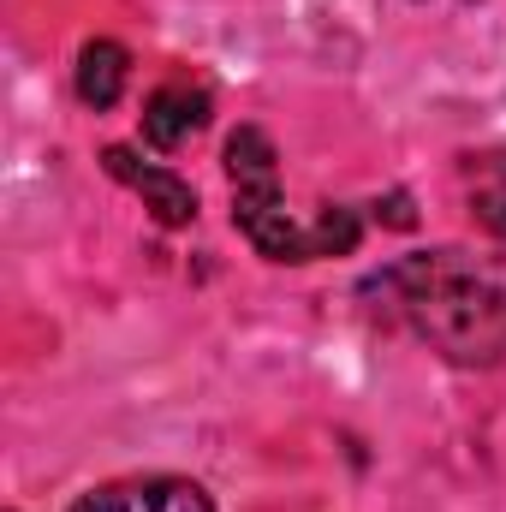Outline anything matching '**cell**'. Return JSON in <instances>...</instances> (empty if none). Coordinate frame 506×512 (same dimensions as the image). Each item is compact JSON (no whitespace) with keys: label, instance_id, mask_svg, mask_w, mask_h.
<instances>
[{"label":"cell","instance_id":"6da1fadb","mask_svg":"<svg viewBox=\"0 0 506 512\" xmlns=\"http://www.w3.org/2000/svg\"><path fill=\"white\" fill-rule=\"evenodd\" d=\"M370 292H387L393 310L453 364H495L506 352V292L459 262V251L405 256L370 280Z\"/></svg>","mask_w":506,"mask_h":512},{"label":"cell","instance_id":"7a4b0ae2","mask_svg":"<svg viewBox=\"0 0 506 512\" xmlns=\"http://www.w3.org/2000/svg\"><path fill=\"white\" fill-rule=\"evenodd\" d=\"M72 512H215L209 495L185 477H126V483H102Z\"/></svg>","mask_w":506,"mask_h":512},{"label":"cell","instance_id":"3957f363","mask_svg":"<svg viewBox=\"0 0 506 512\" xmlns=\"http://www.w3.org/2000/svg\"><path fill=\"white\" fill-rule=\"evenodd\" d=\"M102 167H108L120 185H131V191L155 209V221H161V227H191V215H197V191H191L179 173L137 161L126 143H108V149H102Z\"/></svg>","mask_w":506,"mask_h":512},{"label":"cell","instance_id":"277c9868","mask_svg":"<svg viewBox=\"0 0 506 512\" xmlns=\"http://www.w3.org/2000/svg\"><path fill=\"white\" fill-rule=\"evenodd\" d=\"M233 221L245 227V239H251L268 262H316L310 233L286 215L280 191H233Z\"/></svg>","mask_w":506,"mask_h":512},{"label":"cell","instance_id":"5b68a950","mask_svg":"<svg viewBox=\"0 0 506 512\" xmlns=\"http://www.w3.org/2000/svg\"><path fill=\"white\" fill-rule=\"evenodd\" d=\"M209 126V96L203 90H185V84H161L149 102H143V143L149 149H179L191 131Z\"/></svg>","mask_w":506,"mask_h":512},{"label":"cell","instance_id":"8992f818","mask_svg":"<svg viewBox=\"0 0 506 512\" xmlns=\"http://www.w3.org/2000/svg\"><path fill=\"white\" fill-rule=\"evenodd\" d=\"M126 78H131V54L120 42H108V36L84 42V54H78V96L90 108H114L126 96Z\"/></svg>","mask_w":506,"mask_h":512},{"label":"cell","instance_id":"52a82bcc","mask_svg":"<svg viewBox=\"0 0 506 512\" xmlns=\"http://www.w3.org/2000/svg\"><path fill=\"white\" fill-rule=\"evenodd\" d=\"M227 173H233V191H280V155L268 131L239 126L227 137Z\"/></svg>","mask_w":506,"mask_h":512},{"label":"cell","instance_id":"ba28073f","mask_svg":"<svg viewBox=\"0 0 506 512\" xmlns=\"http://www.w3.org/2000/svg\"><path fill=\"white\" fill-rule=\"evenodd\" d=\"M471 215H477L495 239H506V155L483 161V179H477V191H471Z\"/></svg>","mask_w":506,"mask_h":512},{"label":"cell","instance_id":"9c48e42d","mask_svg":"<svg viewBox=\"0 0 506 512\" xmlns=\"http://www.w3.org/2000/svg\"><path fill=\"white\" fill-rule=\"evenodd\" d=\"M358 215L352 209H340V203H328L322 215H316V227H310V251L316 256H352L358 251Z\"/></svg>","mask_w":506,"mask_h":512},{"label":"cell","instance_id":"30bf717a","mask_svg":"<svg viewBox=\"0 0 506 512\" xmlns=\"http://www.w3.org/2000/svg\"><path fill=\"white\" fill-rule=\"evenodd\" d=\"M376 221L405 233V227H417V209H411V197H405V191H387V197H376Z\"/></svg>","mask_w":506,"mask_h":512}]
</instances>
